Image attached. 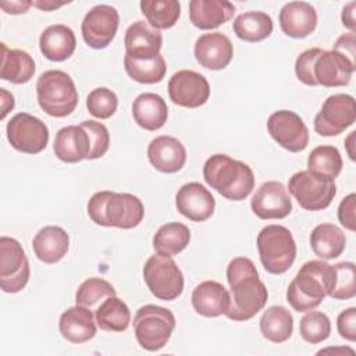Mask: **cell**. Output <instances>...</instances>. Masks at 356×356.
Here are the masks:
<instances>
[{
	"instance_id": "cell-32",
	"label": "cell",
	"mask_w": 356,
	"mask_h": 356,
	"mask_svg": "<svg viewBox=\"0 0 356 356\" xmlns=\"http://www.w3.org/2000/svg\"><path fill=\"white\" fill-rule=\"evenodd\" d=\"M127 74L139 83H157L165 76L167 65L161 54L156 56H124Z\"/></svg>"
},
{
	"instance_id": "cell-15",
	"label": "cell",
	"mask_w": 356,
	"mask_h": 356,
	"mask_svg": "<svg viewBox=\"0 0 356 356\" xmlns=\"http://www.w3.org/2000/svg\"><path fill=\"white\" fill-rule=\"evenodd\" d=\"M168 96L174 104L197 108L209 100L210 85L202 74L192 70H181L168 81Z\"/></svg>"
},
{
	"instance_id": "cell-37",
	"label": "cell",
	"mask_w": 356,
	"mask_h": 356,
	"mask_svg": "<svg viewBox=\"0 0 356 356\" xmlns=\"http://www.w3.org/2000/svg\"><path fill=\"white\" fill-rule=\"evenodd\" d=\"M342 170V157L339 150L331 145L314 147L307 157V171L317 178L334 181Z\"/></svg>"
},
{
	"instance_id": "cell-22",
	"label": "cell",
	"mask_w": 356,
	"mask_h": 356,
	"mask_svg": "<svg viewBox=\"0 0 356 356\" xmlns=\"http://www.w3.org/2000/svg\"><path fill=\"white\" fill-rule=\"evenodd\" d=\"M280 26L289 38H306L317 26L316 8L306 1L286 3L280 11Z\"/></svg>"
},
{
	"instance_id": "cell-19",
	"label": "cell",
	"mask_w": 356,
	"mask_h": 356,
	"mask_svg": "<svg viewBox=\"0 0 356 356\" xmlns=\"http://www.w3.org/2000/svg\"><path fill=\"white\" fill-rule=\"evenodd\" d=\"M193 53L196 61L202 67L220 71L231 63L234 47L227 35L221 32H210L197 38Z\"/></svg>"
},
{
	"instance_id": "cell-5",
	"label": "cell",
	"mask_w": 356,
	"mask_h": 356,
	"mask_svg": "<svg viewBox=\"0 0 356 356\" xmlns=\"http://www.w3.org/2000/svg\"><path fill=\"white\" fill-rule=\"evenodd\" d=\"M36 96L40 108L50 117L70 115L78 104V92L72 78L61 70L44 71L36 82Z\"/></svg>"
},
{
	"instance_id": "cell-42",
	"label": "cell",
	"mask_w": 356,
	"mask_h": 356,
	"mask_svg": "<svg viewBox=\"0 0 356 356\" xmlns=\"http://www.w3.org/2000/svg\"><path fill=\"white\" fill-rule=\"evenodd\" d=\"M118 107L117 95L108 88H96L86 97L88 111L100 120L110 118Z\"/></svg>"
},
{
	"instance_id": "cell-24",
	"label": "cell",
	"mask_w": 356,
	"mask_h": 356,
	"mask_svg": "<svg viewBox=\"0 0 356 356\" xmlns=\"http://www.w3.org/2000/svg\"><path fill=\"white\" fill-rule=\"evenodd\" d=\"M195 312L204 317H218L229 307V292L217 281H203L192 292Z\"/></svg>"
},
{
	"instance_id": "cell-8",
	"label": "cell",
	"mask_w": 356,
	"mask_h": 356,
	"mask_svg": "<svg viewBox=\"0 0 356 356\" xmlns=\"http://www.w3.org/2000/svg\"><path fill=\"white\" fill-rule=\"evenodd\" d=\"M143 280L160 300H174L184 291V275L171 256L153 254L143 266Z\"/></svg>"
},
{
	"instance_id": "cell-35",
	"label": "cell",
	"mask_w": 356,
	"mask_h": 356,
	"mask_svg": "<svg viewBox=\"0 0 356 356\" xmlns=\"http://www.w3.org/2000/svg\"><path fill=\"white\" fill-rule=\"evenodd\" d=\"M95 318L100 330L108 332H122L131 323V312L127 303L115 295L100 303L95 312Z\"/></svg>"
},
{
	"instance_id": "cell-27",
	"label": "cell",
	"mask_w": 356,
	"mask_h": 356,
	"mask_svg": "<svg viewBox=\"0 0 356 356\" xmlns=\"http://www.w3.org/2000/svg\"><path fill=\"white\" fill-rule=\"evenodd\" d=\"M39 47L47 60L64 61L75 51L76 38L70 26L64 24H54L42 32L39 38Z\"/></svg>"
},
{
	"instance_id": "cell-1",
	"label": "cell",
	"mask_w": 356,
	"mask_h": 356,
	"mask_svg": "<svg viewBox=\"0 0 356 356\" xmlns=\"http://www.w3.org/2000/svg\"><path fill=\"white\" fill-rule=\"evenodd\" d=\"M227 281L231 293L225 316L229 320L248 321L266 306L268 292L250 259H232L227 267Z\"/></svg>"
},
{
	"instance_id": "cell-50",
	"label": "cell",
	"mask_w": 356,
	"mask_h": 356,
	"mask_svg": "<svg viewBox=\"0 0 356 356\" xmlns=\"http://www.w3.org/2000/svg\"><path fill=\"white\" fill-rule=\"evenodd\" d=\"M0 92H1V115H0V118L4 120L6 115L14 108V96L3 88Z\"/></svg>"
},
{
	"instance_id": "cell-46",
	"label": "cell",
	"mask_w": 356,
	"mask_h": 356,
	"mask_svg": "<svg viewBox=\"0 0 356 356\" xmlns=\"http://www.w3.org/2000/svg\"><path fill=\"white\" fill-rule=\"evenodd\" d=\"M355 210H356V195L349 193L346 197L341 200L338 207V220L349 231H356Z\"/></svg>"
},
{
	"instance_id": "cell-49",
	"label": "cell",
	"mask_w": 356,
	"mask_h": 356,
	"mask_svg": "<svg viewBox=\"0 0 356 356\" xmlns=\"http://www.w3.org/2000/svg\"><path fill=\"white\" fill-rule=\"evenodd\" d=\"M355 7H356V3L355 1H349L343 10H342V24L345 28H348L350 32H355L356 29V22H355Z\"/></svg>"
},
{
	"instance_id": "cell-28",
	"label": "cell",
	"mask_w": 356,
	"mask_h": 356,
	"mask_svg": "<svg viewBox=\"0 0 356 356\" xmlns=\"http://www.w3.org/2000/svg\"><path fill=\"white\" fill-rule=\"evenodd\" d=\"M132 115L140 128L146 131H157L167 122L168 108L160 95L146 92L140 93L134 100Z\"/></svg>"
},
{
	"instance_id": "cell-48",
	"label": "cell",
	"mask_w": 356,
	"mask_h": 356,
	"mask_svg": "<svg viewBox=\"0 0 356 356\" xmlns=\"http://www.w3.org/2000/svg\"><path fill=\"white\" fill-rule=\"evenodd\" d=\"M32 6V1L29 0H11V1H1L0 7L7 14H24L29 10Z\"/></svg>"
},
{
	"instance_id": "cell-44",
	"label": "cell",
	"mask_w": 356,
	"mask_h": 356,
	"mask_svg": "<svg viewBox=\"0 0 356 356\" xmlns=\"http://www.w3.org/2000/svg\"><path fill=\"white\" fill-rule=\"evenodd\" d=\"M323 49L320 47H312V49H307L305 51H302L298 58H296V63H295V74L298 76V79L300 82H303L305 85H309V86H317L314 79H313V74H312V70H313V63L316 60V57L320 54Z\"/></svg>"
},
{
	"instance_id": "cell-41",
	"label": "cell",
	"mask_w": 356,
	"mask_h": 356,
	"mask_svg": "<svg viewBox=\"0 0 356 356\" xmlns=\"http://www.w3.org/2000/svg\"><path fill=\"white\" fill-rule=\"evenodd\" d=\"M335 282L328 295L337 300L352 299L356 295V266L352 261H341L334 264Z\"/></svg>"
},
{
	"instance_id": "cell-9",
	"label": "cell",
	"mask_w": 356,
	"mask_h": 356,
	"mask_svg": "<svg viewBox=\"0 0 356 356\" xmlns=\"http://www.w3.org/2000/svg\"><path fill=\"white\" fill-rule=\"evenodd\" d=\"M29 261L21 243L10 236L0 238V286L3 292L17 293L29 281Z\"/></svg>"
},
{
	"instance_id": "cell-30",
	"label": "cell",
	"mask_w": 356,
	"mask_h": 356,
	"mask_svg": "<svg viewBox=\"0 0 356 356\" xmlns=\"http://www.w3.org/2000/svg\"><path fill=\"white\" fill-rule=\"evenodd\" d=\"M35 74V61L29 53L19 49H8L1 43V72L0 76L11 83H26Z\"/></svg>"
},
{
	"instance_id": "cell-17",
	"label": "cell",
	"mask_w": 356,
	"mask_h": 356,
	"mask_svg": "<svg viewBox=\"0 0 356 356\" xmlns=\"http://www.w3.org/2000/svg\"><path fill=\"white\" fill-rule=\"evenodd\" d=\"M356 65L337 50H321L313 63V79L316 85L325 88L345 86L350 82Z\"/></svg>"
},
{
	"instance_id": "cell-33",
	"label": "cell",
	"mask_w": 356,
	"mask_h": 356,
	"mask_svg": "<svg viewBox=\"0 0 356 356\" xmlns=\"http://www.w3.org/2000/svg\"><path fill=\"white\" fill-rule=\"evenodd\" d=\"M235 35L249 43H256L267 39L273 32V19L263 11H246L239 14L234 22Z\"/></svg>"
},
{
	"instance_id": "cell-3",
	"label": "cell",
	"mask_w": 356,
	"mask_h": 356,
	"mask_svg": "<svg viewBox=\"0 0 356 356\" xmlns=\"http://www.w3.org/2000/svg\"><path fill=\"white\" fill-rule=\"evenodd\" d=\"M203 178L211 189L234 202L246 199L254 188L252 168L243 161L221 153L213 154L206 160Z\"/></svg>"
},
{
	"instance_id": "cell-29",
	"label": "cell",
	"mask_w": 356,
	"mask_h": 356,
	"mask_svg": "<svg viewBox=\"0 0 356 356\" xmlns=\"http://www.w3.org/2000/svg\"><path fill=\"white\" fill-rule=\"evenodd\" d=\"M163 36L145 21H136L125 31V54L129 56H156L160 54Z\"/></svg>"
},
{
	"instance_id": "cell-23",
	"label": "cell",
	"mask_w": 356,
	"mask_h": 356,
	"mask_svg": "<svg viewBox=\"0 0 356 356\" xmlns=\"http://www.w3.org/2000/svg\"><path fill=\"white\" fill-rule=\"evenodd\" d=\"M58 331L71 343H83L96 335V321L93 312L85 306L75 305L64 310L60 316Z\"/></svg>"
},
{
	"instance_id": "cell-20",
	"label": "cell",
	"mask_w": 356,
	"mask_h": 356,
	"mask_svg": "<svg viewBox=\"0 0 356 356\" xmlns=\"http://www.w3.org/2000/svg\"><path fill=\"white\" fill-rule=\"evenodd\" d=\"M54 154L64 163H78L89 160L92 142L86 129L79 125H68L56 134Z\"/></svg>"
},
{
	"instance_id": "cell-14",
	"label": "cell",
	"mask_w": 356,
	"mask_h": 356,
	"mask_svg": "<svg viewBox=\"0 0 356 356\" xmlns=\"http://www.w3.org/2000/svg\"><path fill=\"white\" fill-rule=\"evenodd\" d=\"M267 129L271 138L288 152H302L309 143V129L306 124L291 110L273 113L267 120Z\"/></svg>"
},
{
	"instance_id": "cell-7",
	"label": "cell",
	"mask_w": 356,
	"mask_h": 356,
	"mask_svg": "<svg viewBox=\"0 0 356 356\" xmlns=\"http://www.w3.org/2000/svg\"><path fill=\"white\" fill-rule=\"evenodd\" d=\"M175 328V317L171 310L145 305L139 307L134 317V332L140 348L149 352L160 350L167 345Z\"/></svg>"
},
{
	"instance_id": "cell-13",
	"label": "cell",
	"mask_w": 356,
	"mask_h": 356,
	"mask_svg": "<svg viewBox=\"0 0 356 356\" xmlns=\"http://www.w3.org/2000/svg\"><path fill=\"white\" fill-rule=\"evenodd\" d=\"M120 24L118 11L107 4H97L90 8L81 25L85 43L92 49H104L115 38Z\"/></svg>"
},
{
	"instance_id": "cell-26",
	"label": "cell",
	"mask_w": 356,
	"mask_h": 356,
	"mask_svg": "<svg viewBox=\"0 0 356 356\" xmlns=\"http://www.w3.org/2000/svg\"><path fill=\"white\" fill-rule=\"evenodd\" d=\"M32 248L35 256L40 261L54 264L67 254L70 248V236L61 227L47 225L39 229L33 236Z\"/></svg>"
},
{
	"instance_id": "cell-39",
	"label": "cell",
	"mask_w": 356,
	"mask_h": 356,
	"mask_svg": "<svg viewBox=\"0 0 356 356\" xmlns=\"http://www.w3.org/2000/svg\"><path fill=\"white\" fill-rule=\"evenodd\" d=\"M117 292L114 289V286L103 280V278H97V277H92L85 280L76 289L75 293V302L79 306H85L88 309H97L99 303H102L103 300H106L110 296H115Z\"/></svg>"
},
{
	"instance_id": "cell-18",
	"label": "cell",
	"mask_w": 356,
	"mask_h": 356,
	"mask_svg": "<svg viewBox=\"0 0 356 356\" xmlns=\"http://www.w3.org/2000/svg\"><path fill=\"white\" fill-rule=\"evenodd\" d=\"M177 210L195 222L209 220L216 207V200L209 189L199 182H188L182 185L175 195Z\"/></svg>"
},
{
	"instance_id": "cell-45",
	"label": "cell",
	"mask_w": 356,
	"mask_h": 356,
	"mask_svg": "<svg viewBox=\"0 0 356 356\" xmlns=\"http://www.w3.org/2000/svg\"><path fill=\"white\" fill-rule=\"evenodd\" d=\"M337 328L339 335L350 342L356 341V309L349 307L339 313L337 318Z\"/></svg>"
},
{
	"instance_id": "cell-31",
	"label": "cell",
	"mask_w": 356,
	"mask_h": 356,
	"mask_svg": "<svg viewBox=\"0 0 356 356\" xmlns=\"http://www.w3.org/2000/svg\"><path fill=\"white\" fill-rule=\"evenodd\" d=\"M346 238L343 231L330 222L318 224L310 234V246L321 260H331L343 252Z\"/></svg>"
},
{
	"instance_id": "cell-11",
	"label": "cell",
	"mask_w": 356,
	"mask_h": 356,
	"mask_svg": "<svg viewBox=\"0 0 356 356\" xmlns=\"http://www.w3.org/2000/svg\"><path fill=\"white\" fill-rule=\"evenodd\" d=\"M7 139L10 145L22 153H40L49 142V128L38 117L28 113H18L7 122Z\"/></svg>"
},
{
	"instance_id": "cell-16",
	"label": "cell",
	"mask_w": 356,
	"mask_h": 356,
	"mask_svg": "<svg viewBox=\"0 0 356 356\" xmlns=\"http://www.w3.org/2000/svg\"><path fill=\"white\" fill-rule=\"evenodd\" d=\"M250 207L261 220H281L292 211V202L282 182L267 181L253 195Z\"/></svg>"
},
{
	"instance_id": "cell-52",
	"label": "cell",
	"mask_w": 356,
	"mask_h": 356,
	"mask_svg": "<svg viewBox=\"0 0 356 356\" xmlns=\"http://www.w3.org/2000/svg\"><path fill=\"white\" fill-rule=\"evenodd\" d=\"M355 131H352L350 134H349V136H348V139L345 140V143H346V147H348V154H349V157H350V160H355V153H353V149H352V146H353V139H355Z\"/></svg>"
},
{
	"instance_id": "cell-21",
	"label": "cell",
	"mask_w": 356,
	"mask_h": 356,
	"mask_svg": "<svg viewBox=\"0 0 356 356\" xmlns=\"http://www.w3.org/2000/svg\"><path fill=\"white\" fill-rule=\"evenodd\" d=\"M147 159L160 172L172 174L185 165L186 149L177 138L161 135L149 143Z\"/></svg>"
},
{
	"instance_id": "cell-6",
	"label": "cell",
	"mask_w": 356,
	"mask_h": 356,
	"mask_svg": "<svg viewBox=\"0 0 356 356\" xmlns=\"http://www.w3.org/2000/svg\"><path fill=\"white\" fill-rule=\"evenodd\" d=\"M257 250L264 270L270 274H284L293 264L296 243L288 228L271 224L257 235Z\"/></svg>"
},
{
	"instance_id": "cell-51",
	"label": "cell",
	"mask_w": 356,
	"mask_h": 356,
	"mask_svg": "<svg viewBox=\"0 0 356 356\" xmlns=\"http://www.w3.org/2000/svg\"><path fill=\"white\" fill-rule=\"evenodd\" d=\"M67 3L68 1L57 3V1H51V0H40V1H32V6L38 7V8L43 10V11H51V10H56V8H58V7H61V6L67 4Z\"/></svg>"
},
{
	"instance_id": "cell-38",
	"label": "cell",
	"mask_w": 356,
	"mask_h": 356,
	"mask_svg": "<svg viewBox=\"0 0 356 356\" xmlns=\"http://www.w3.org/2000/svg\"><path fill=\"white\" fill-rule=\"evenodd\" d=\"M139 6L147 24L157 31L172 28L181 15V4L175 0H142Z\"/></svg>"
},
{
	"instance_id": "cell-43",
	"label": "cell",
	"mask_w": 356,
	"mask_h": 356,
	"mask_svg": "<svg viewBox=\"0 0 356 356\" xmlns=\"http://www.w3.org/2000/svg\"><path fill=\"white\" fill-rule=\"evenodd\" d=\"M81 125L86 129V132L90 136V142H92V150H90L89 160H96V159H100L102 156H104L110 146V134H108L107 127L95 120L83 121V122H81Z\"/></svg>"
},
{
	"instance_id": "cell-10",
	"label": "cell",
	"mask_w": 356,
	"mask_h": 356,
	"mask_svg": "<svg viewBox=\"0 0 356 356\" xmlns=\"http://www.w3.org/2000/svg\"><path fill=\"white\" fill-rule=\"evenodd\" d=\"M288 191L302 209L317 211L331 204L337 193V186L334 181L317 178L306 170L298 171L289 178Z\"/></svg>"
},
{
	"instance_id": "cell-25",
	"label": "cell",
	"mask_w": 356,
	"mask_h": 356,
	"mask_svg": "<svg viewBox=\"0 0 356 356\" xmlns=\"http://www.w3.org/2000/svg\"><path fill=\"white\" fill-rule=\"evenodd\" d=\"M235 6L225 0H192L189 1L191 22L203 31L216 29L232 18Z\"/></svg>"
},
{
	"instance_id": "cell-4",
	"label": "cell",
	"mask_w": 356,
	"mask_h": 356,
	"mask_svg": "<svg viewBox=\"0 0 356 356\" xmlns=\"http://www.w3.org/2000/svg\"><path fill=\"white\" fill-rule=\"evenodd\" d=\"M88 214L97 225L131 229L142 222L145 207L135 195L100 191L89 199Z\"/></svg>"
},
{
	"instance_id": "cell-47",
	"label": "cell",
	"mask_w": 356,
	"mask_h": 356,
	"mask_svg": "<svg viewBox=\"0 0 356 356\" xmlns=\"http://www.w3.org/2000/svg\"><path fill=\"white\" fill-rule=\"evenodd\" d=\"M332 49L339 51L341 54H343L350 63H353L356 65V36H355V32L341 35L335 40Z\"/></svg>"
},
{
	"instance_id": "cell-2",
	"label": "cell",
	"mask_w": 356,
	"mask_h": 356,
	"mask_svg": "<svg viewBox=\"0 0 356 356\" xmlns=\"http://www.w3.org/2000/svg\"><path fill=\"white\" fill-rule=\"evenodd\" d=\"M335 268L324 260L306 261L286 289V302L296 312L316 309L334 288Z\"/></svg>"
},
{
	"instance_id": "cell-40",
	"label": "cell",
	"mask_w": 356,
	"mask_h": 356,
	"mask_svg": "<svg viewBox=\"0 0 356 356\" xmlns=\"http://www.w3.org/2000/svg\"><path fill=\"white\" fill-rule=\"evenodd\" d=\"M300 337L312 345L325 341L331 334V321L328 316L318 310H309L299 323Z\"/></svg>"
},
{
	"instance_id": "cell-36",
	"label": "cell",
	"mask_w": 356,
	"mask_h": 356,
	"mask_svg": "<svg viewBox=\"0 0 356 356\" xmlns=\"http://www.w3.org/2000/svg\"><path fill=\"white\" fill-rule=\"evenodd\" d=\"M191 241V231L182 222H167L153 235V248L157 253L174 256L181 253Z\"/></svg>"
},
{
	"instance_id": "cell-12",
	"label": "cell",
	"mask_w": 356,
	"mask_h": 356,
	"mask_svg": "<svg viewBox=\"0 0 356 356\" xmlns=\"http://www.w3.org/2000/svg\"><path fill=\"white\" fill-rule=\"evenodd\" d=\"M356 120L355 99L346 93L328 96L314 117V131L321 136H335L353 125Z\"/></svg>"
},
{
	"instance_id": "cell-34",
	"label": "cell",
	"mask_w": 356,
	"mask_h": 356,
	"mask_svg": "<svg viewBox=\"0 0 356 356\" xmlns=\"http://www.w3.org/2000/svg\"><path fill=\"white\" fill-rule=\"evenodd\" d=\"M293 331V318L284 306H270L260 318L261 335L274 343L285 342L291 338Z\"/></svg>"
}]
</instances>
